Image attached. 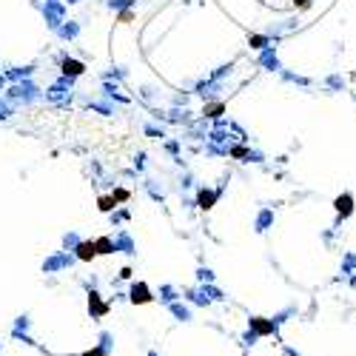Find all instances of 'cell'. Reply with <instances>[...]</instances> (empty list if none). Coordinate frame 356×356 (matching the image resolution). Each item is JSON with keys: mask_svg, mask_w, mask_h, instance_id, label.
<instances>
[{"mask_svg": "<svg viewBox=\"0 0 356 356\" xmlns=\"http://www.w3.org/2000/svg\"><path fill=\"white\" fill-rule=\"evenodd\" d=\"M0 356H3V345H0Z\"/></svg>", "mask_w": 356, "mask_h": 356, "instance_id": "15", "label": "cell"}, {"mask_svg": "<svg viewBox=\"0 0 356 356\" xmlns=\"http://www.w3.org/2000/svg\"><path fill=\"white\" fill-rule=\"evenodd\" d=\"M71 262V257H54V259H49L46 265H43V271H57V268H63V265H68Z\"/></svg>", "mask_w": 356, "mask_h": 356, "instance_id": "6", "label": "cell"}, {"mask_svg": "<svg viewBox=\"0 0 356 356\" xmlns=\"http://www.w3.org/2000/svg\"><path fill=\"white\" fill-rule=\"evenodd\" d=\"M162 302H174L177 296H174V288H162V296H160Z\"/></svg>", "mask_w": 356, "mask_h": 356, "instance_id": "11", "label": "cell"}, {"mask_svg": "<svg viewBox=\"0 0 356 356\" xmlns=\"http://www.w3.org/2000/svg\"><path fill=\"white\" fill-rule=\"evenodd\" d=\"M336 211H339V214H351V197L348 194L336 200Z\"/></svg>", "mask_w": 356, "mask_h": 356, "instance_id": "9", "label": "cell"}, {"mask_svg": "<svg viewBox=\"0 0 356 356\" xmlns=\"http://www.w3.org/2000/svg\"><path fill=\"white\" fill-rule=\"evenodd\" d=\"M129 299L134 302V305H146V302H151L154 296H151V291H148V285H146V282H134V285H131Z\"/></svg>", "mask_w": 356, "mask_h": 356, "instance_id": "2", "label": "cell"}, {"mask_svg": "<svg viewBox=\"0 0 356 356\" xmlns=\"http://www.w3.org/2000/svg\"><path fill=\"white\" fill-rule=\"evenodd\" d=\"M171 313L177 316L179 322H188V319H191V311L185 305H179V302H171Z\"/></svg>", "mask_w": 356, "mask_h": 356, "instance_id": "5", "label": "cell"}, {"mask_svg": "<svg viewBox=\"0 0 356 356\" xmlns=\"http://www.w3.org/2000/svg\"><path fill=\"white\" fill-rule=\"evenodd\" d=\"M94 248H97V254H111V251H114V243H111V240H97V243H94Z\"/></svg>", "mask_w": 356, "mask_h": 356, "instance_id": "8", "label": "cell"}, {"mask_svg": "<svg viewBox=\"0 0 356 356\" xmlns=\"http://www.w3.org/2000/svg\"><path fill=\"white\" fill-rule=\"evenodd\" d=\"M74 251H77V259H94V254H97L94 243H77Z\"/></svg>", "mask_w": 356, "mask_h": 356, "instance_id": "4", "label": "cell"}, {"mask_svg": "<svg viewBox=\"0 0 356 356\" xmlns=\"http://www.w3.org/2000/svg\"><path fill=\"white\" fill-rule=\"evenodd\" d=\"M89 311H91V316H94V319H100V316H106V313H109V305H106V302H100V293L97 291L89 293Z\"/></svg>", "mask_w": 356, "mask_h": 356, "instance_id": "3", "label": "cell"}, {"mask_svg": "<svg viewBox=\"0 0 356 356\" xmlns=\"http://www.w3.org/2000/svg\"><path fill=\"white\" fill-rule=\"evenodd\" d=\"M257 339H259V336H257V334H251V331H248V334L243 336V342H245V345H257Z\"/></svg>", "mask_w": 356, "mask_h": 356, "instance_id": "12", "label": "cell"}, {"mask_svg": "<svg viewBox=\"0 0 356 356\" xmlns=\"http://www.w3.org/2000/svg\"><path fill=\"white\" fill-rule=\"evenodd\" d=\"M100 348H103L106 354H111V348H114V336L109 334V331H103V334H100Z\"/></svg>", "mask_w": 356, "mask_h": 356, "instance_id": "7", "label": "cell"}, {"mask_svg": "<svg viewBox=\"0 0 356 356\" xmlns=\"http://www.w3.org/2000/svg\"><path fill=\"white\" fill-rule=\"evenodd\" d=\"M251 334H257V336H271L276 334V325L274 319H262V316H251Z\"/></svg>", "mask_w": 356, "mask_h": 356, "instance_id": "1", "label": "cell"}, {"mask_svg": "<svg viewBox=\"0 0 356 356\" xmlns=\"http://www.w3.org/2000/svg\"><path fill=\"white\" fill-rule=\"evenodd\" d=\"M148 356H160V354H157V351H148Z\"/></svg>", "mask_w": 356, "mask_h": 356, "instance_id": "14", "label": "cell"}, {"mask_svg": "<svg viewBox=\"0 0 356 356\" xmlns=\"http://www.w3.org/2000/svg\"><path fill=\"white\" fill-rule=\"evenodd\" d=\"M282 356H299V354H296L293 348H285V351H282Z\"/></svg>", "mask_w": 356, "mask_h": 356, "instance_id": "13", "label": "cell"}, {"mask_svg": "<svg viewBox=\"0 0 356 356\" xmlns=\"http://www.w3.org/2000/svg\"><path fill=\"white\" fill-rule=\"evenodd\" d=\"M77 356H109V354H106V351H103V348L97 345V348H91V351H83V354H77Z\"/></svg>", "mask_w": 356, "mask_h": 356, "instance_id": "10", "label": "cell"}]
</instances>
